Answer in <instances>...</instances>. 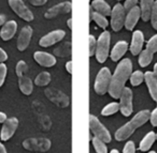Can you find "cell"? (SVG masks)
Listing matches in <instances>:
<instances>
[{"label":"cell","instance_id":"obj_7","mask_svg":"<svg viewBox=\"0 0 157 153\" xmlns=\"http://www.w3.org/2000/svg\"><path fill=\"white\" fill-rule=\"evenodd\" d=\"M9 5L14 11V13L17 16H20L22 20H26V22L33 20V12L27 8V5H25L23 0H9Z\"/></svg>","mask_w":157,"mask_h":153},{"label":"cell","instance_id":"obj_51","mask_svg":"<svg viewBox=\"0 0 157 153\" xmlns=\"http://www.w3.org/2000/svg\"><path fill=\"white\" fill-rule=\"evenodd\" d=\"M117 1H122V0H117Z\"/></svg>","mask_w":157,"mask_h":153},{"label":"cell","instance_id":"obj_41","mask_svg":"<svg viewBox=\"0 0 157 153\" xmlns=\"http://www.w3.org/2000/svg\"><path fill=\"white\" fill-rule=\"evenodd\" d=\"M30 1V3L33 5H45L46 2H48V0H29Z\"/></svg>","mask_w":157,"mask_h":153},{"label":"cell","instance_id":"obj_36","mask_svg":"<svg viewBox=\"0 0 157 153\" xmlns=\"http://www.w3.org/2000/svg\"><path fill=\"white\" fill-rule=\"evenodd\" d=\"M7 65L5 63H0V87L2 86L3 82L6 80V76H7Z\"/></svg>","mask_w":157,"mask_h":153},{"label":"cell","instance_id":"obj_22","mask_svg":"<svg viewBox=\"0 0 157 153\" xmlns=\"http://www.w3.org/2000/svg\"><path fill=\"white\" fill-rule=\"evenodd\" d=\"M154 2L155 0H141L140 11H141V18L143 22H148L150 20Z\"/></svg>","mask_w":157,"mask_h":153},{"label":"cell","instance_id":"obj_49","mask_svg":"<svg viewBox=\"0 0 157 153\" xmlns=\"http://www.w3.org/2000/svg\"><path fill=\"white\" fill-rule=\"evenodd\" d=\"M147 153H156V152H155V151H148Z\"/></svg>","mask_w":157,"mask_h":153},{"label":"cell","instance_id":"obj_47","mask_svg":"<svg viewBox=\"0 0 157 153\" xmlns=\"http://www.w3.org/2000/svg\"><path fill=\"white\" fill-rule=\"evenodd\" d=\"M153 73L155 74V76L157 77V62L154 64V71H153Z\"/></svg>","mask_w":157,"mask_h":153},{"label":"cell","instance_id":"obj_48","mask_svg":"<svg viewBox=\"0 0 157 153\" xmlns=\"http://www.w3.org/2000/svg\"><path fill=\"white\" fill-rule=\"evenodd\" d=\"M110 153H120V151L116 150V149H112V150L110 151Z\"/></svg>","mask_w":157,"mask_h":153},{"label":"cell","instance_id":"obj_15","mask_svg":"<svg viewBox=\"0 0 157 153\" xmlns=\"http://www.w3.org/2000/svg\"><path fill=\"white\" fill-rule=\"evenodd\" d=\"M140 17H141V11L139 7H135L129 12H127L126 20H125V28L129 31L133 30Z\"/></svg>","mask_w":157,"mask_h":153},{"label":"cell","instance_id":"obj_38","mask_svg":"<svg viewBox=\"0 0 157 153\" xmlns=\"http://www.w3.org/2000/svg\"><path fill=\"white\" fill-rule=\"evenodd\" d=\"M137 3H138V0H126L124 5V9L126 11V13L130 11L131 9H133L135 7H137Z\"/></svg>","mask_w":157,"mask_h":153},{"label":"cell","instance_id":"obj_40","mask_svg":"<svg viewBox=\"0 0 157 153\" xmlns=\"http://www.w3.org/2000/svg\"><path fill=\"white\" fill-rule=\"evenodd\" d=\"M8 59V55L2 48L0 47V63H3L5 61H7Z\"/></svg>","mask_w":157,"mask_h":153},{"label":"cell","instance_id":"obj_46","mask_svg":"<svg viewBox=\"0 0 157 153\" xmlns=\"http://www.w3.org/2000/svg\"><path fill=\"white\" fill-rule=\"evenodd\" d=\"M67 24H68V28H69L70 30H72V18L71 17H70L69 20H68Z\"/></svg>","mask_w":157,"mask_h":153},{"label":"cell","instance_id":"obj_11","mask_svg":"<svg viewBox=\"0 0 157 153\" xmlns=\"http://www.w3.org/2000/svg\"><path fill=\"white\" fill-rule=\"evenodd\" d=\"M71 10H72L71 2H69V1H65V2L58 3V5L50 8V9L45 12L44 16H45V18L50 20V18L56 17V16L60 15V14L69 13V12H71Z\"/></svg>","mask_w":157,"mask_h":153},{"label":"cell","instance_id":"obj_45","mask_svg":"<svg viewBox=\"0 0 157 153\" xmlns=\"http://www.w3.org/2000/svg\"><path fill=\"white\" fill-rule=\"evenodd\" d=\"M5 22H6V17L0 14V26H3V25H5Z\"/></svg>","mask_w":157,"mask_h":153},{"label":"cell","instance_id":"obj_10","mask_svg":"<svg viewBox=\"0 0 157 153\" xmlns=\"http://www.w3.org/2000/svg\"><path fill=\"white\" fill-rule=\"evenodd\" d=\"M45 95L56 105L60 106V107H66L69 104V99L66 94L63 92L58 91L57 89L48 88L45 90Z\"/></svg>","mask_w":157,"mask_h":153},{"label":"cell","instance_id":"obj_30","mask_svg":"<svg viewBox=\"0 0 157 153\" xmlns=\"http://www.w3.org/2000/svg\"><path fill=\"white\" fill-rule=\"evenodd\" d=\"M129 79H130V84L133 87H137L144 82V73H142L141 71H135L131 73Z\"/></svg>","mask_w":157,"mask_h":153},{"label":"cell","instance_id":"obj_32","mask_svg":"<svg viewBox=\"0 0 157 153\" xmlns=\"http://www.w3.org/2000/svg\"><path fill=\"white\" fill-rule=\"evenodd\" d=\"M96 47H97V40L95 37L90 35L88 37V55L90 57H93L96 54Z\"/></svg>","mask_w":157,"mask_h":153},{"label":"cell","instance_id":"obj_33","mask_svg":"<svg viewBox=\"0 0 157 153\" xmlns=\"http://www.w3.org/2000/svg\"><path fill=\"white\" fill-rule=\"evenodd\" d=\"M146 49L150 50L151 53L155 54L157 52V35H153L146 43Z\"/></svg>","mask_w":157,"mask_h":153},{"label":"cell","instance_id":"obj_4","mask_svg":"<svg viewBox=\"0 0 157 153\" xmlns=\"http://www.w3.org/2000/svg\"><path fill=\"white\" fill-rule=\"evenodd\" d=\"M90 132L94 134L95 137L99 138L102 141H105V144L107 142H110L112 139L111 134L108 131V129L102 124V123L99 121V119L97 118L94 115H90Z\"/></svg>","mask_w":157,"mask_h":153},{"label":"cell","instance_id":"obj_1","mask_svg":"<svg viewBox=\"0 0 157 153\" xmlns=\"http://www.w3.org/2000/svg\"><path fill=\"white\" fill-rule=\"evenodd\" d=\"M131 73H132L131 60L128 58L122 59V61H120V63L116 67L115 72L111 77V82H110L109 91H108L110 97L115 100L120 99L127 80L130 78Z\"/></svg>","mask_w":157,"mask_h":153},{"label":"cell","instance_id":"obj_35","mask_svg":"<svg viewBox=\"0 0 157 153\" xmlns=\"http://www.w3.org/2000/svg\"><path fill=\"white\" fill-rule=\"evenodd\" d=\"M150 20H151V23H152V27L155 30H157V0H155L154 5H153Z\"/></svg>","mask_w":157,"mask_h":153},{"label":"cell","instance_id":"obj_42","mask_svg":"<svg viewBox=\"0 0 157 153\" xmlns=\"http://www.w3.org/2000/svg\"><path fill=\"white\" fill-rule=\"evenodd\" d=\"M66 70H67V72L69 74H72V61L71 60L66 63Z\"/></svg>","mask_w":157,"mask_h":153},{"label":"cell","instance_id":"obj_26","mask_svg":"<svg viewBox=\"0 0 157 153\" xmlns=\"http://www.w3.org/2000/svg\"><path fill=\"white\" fill-rule=\"evenodd\" d=\"M153 56H154V54L151 53L150 50H147L146 48L144 50H142L139 55V59H138V62H139L140 67H147V65L152 62Z\"/></svg>","mask_w":157,"mask_h":153},{"label":"cell","instance_id":"obj_9","mask_svg":"<svg viewBox=\"0 0 157 153\" xmlns=\"http://www.w3.org/2000/svg\"><path fill=\"white\" fill-rule=\"evenodd\" d=\"M66 32L63 30H54L48 32V35H43L40 39L39 45L41 47H50V46L54 45V44L60 42L61 40L65 38Z\"/></svg>","mask_w":157,"mask_h":153},{"label":"cell","instance_id":"obj_12","mask_svg":"<svg viewBox=\"0 0 157 153\" xmlns=\"http://www.w3.org/2000/svg\"><path fill=\"white\" fill-rule=\"evenodd\" d=\"M31 37H33V28L29 26H25L21 30L20 35L17 38V49L20 52H24L28 47Z\"/></svg>","mask_w":157,"mask_h":153},{"label":"cell","instance_id":"obj_39","mask_svg":"<svg viewBox=\"0 0 157 153\" xmlns=\"http://www.w3.org/2000/svg\"><path fill=\"white\" fill-rule=\"evenodd\" d=\"M150 121L153 126H157V107L151 112L150 115Z\"/></svg>","mask_w":157,"mask_h":153},{"label":"cell","instance_id":"obj_14","mask_svg":"<svg viewBox=\"0 0 157 153\" xmlns=\"http://www.w3.org/2000/svg\"><path fill=\"white\" fill-rule=\"evenodd\" d=\"M33 59L36 62L44 67H51L56 64V58L45 52H36L33 54Z\"/></svg>","mask_w":157,"mask_h":153},{"label":"cell","instance_id":"obj_8","mask_svg":"<svg viewBox=\"0 0 157 153\" xmlns=\"http://www.w3.org/2000/svg\"><path fill=\"white\" fill-rule=\"evenodd\" d=\"M17 127H18V120L15 117L8 118L7 120L3 122L1 131H0V138H1V140H2V141L9 140L10 138L14 135V133L16 132Z\"/></svg>","mask_w":157,"mask_h":153},{"label":"cell","instance_id":"obj_50","mask_svg":"<svg viewBox=\"0 0 157 153\" xmlns=\"http://www.w3.org/2000/svg\"><path fill=\"white\" fill-rule=\"evenodd\" d=\"M156 140H157V133H156Z\"/></svg>","mask_w":157,"mask_h":153},{"label":"cell","instance_id":"obj_3","mask_svg":"<svg viewBox=\"0 0 157 153\" xmlns=\"http://www.w3.org/2000/svg\"><path fill=\"white\" fill-rule=\"evenodd\" d=\"M112 74L108 67H102L98 72L95 79V91L97 94L103 95L109 91L110 82H111Z\"/></svg>","mask_w":157,"mask_h":153},{"label":"cell","instance_id":"obj_34","mask_svg":"<svg viewBox=\"0 0 157 153\" xmlns=\"http://www.w3.org/2000/svg\"><path fill=\"white\" fill-rule=\"evenodd\" d=\"M27 69H28V67H27V64H26L25 61H18L17 64H16V67H15L16 75H17L18 77L24 76L27 72Z\"/></svg>","mask_w":157,"mask_h":153},{"label":"cell","instance_id":"obj_25","mask_svg":"<svg viewBox=\"0 0 157 153\" xmlns=\"http://www.w3.org/2000/svg\"><path fill=\"white\" fill-rule=\"evenodd\" d=\"M90 20H94V22L96 23L100 28L105 29L108 26H109V22H108L107 17L103 16V15H101V14L97 13V12H95L92 8L90 9Z\"/></svg>","mask_w":157,"mask_h":153},{"label":"cell","instance_id":"obj_20","mask_svg":"<svg viewBox=\"0 0 157 153\" xmlns=\"http://www.w3.org/2000/svg\"><path fill=\"white\" fill-rule=\"evenodd\" d=\"M90 8L94 10L95 12L101 14L103 16H110L111 15L112 9L105 0H93Z\"/></svg>","mask_w":157,"mask_h":153},{"label":"cell","instance_id":"obj_5","mask_svg":"<svg viewBox=\"0 0 157 153\" xmlns=\"http://www.w3.org/2000/svg\"><path fill=\"white\" fill-rule=\"evenodd\" d=\"M125 20H126V11L124 5L121 3H116L113 7L111 12V28L113 31L117 32L125 26Z\"/></svg>","mask_w":157,"mask_h":153},{"label":"cell","instance_id":"obj_6","mask_svg":"<svg viewBox=\"0 0 157 153\" xmlns=\"http://www.w3.org/2000/svg\"><path fill=\"white\" fill-rule=\"evenodd\" d=\"M132 91L128 87H125L120 97V111L123 116L129 117L132 114Z\"/></svg>","mask_w":157,"mask_h":153},{"label":"cell","instance_id":"obj_27","mask_svg":"<svg viewBox=\"0 0 157 153\" xmlns=\"http://www.w3.org/2000/svg\"><path fill=\"white\" fill-rule=\"evenodd\" d=\"M117 111H120V103L117 102H112V103L108 104L107 106L102 108L101 110V115L105 117L112 116V115L116 114Z\"/></svg>","mask_w":157,"mask_h":153},{"label":"cell","instance_id":"obj_23","mask_svg":"<svg viewBox=\"0 0 157 153\" xmlns=\"http://www.w3.org/2000/svg\"><path fill=\"white\" fill-rule=\"evenodd\" d=\"M155 140H156V134H155L153 131L148 132V133L142 138L141 141H140V144H139L140 151L147 152V151L151 149V147L153 146V144L155 142Z\"/></svg>","mask_w":157,"mask_h":153},{"label":"cell","instance_id":"obj_16","mask_svg":"<svg viewBox=\"0 0 157 153\" xmlns=\"http://www.w3.org/2000/svg\"><path fill=\"white\" fill-rule=\"evenodd\" d=\"M144 82L152 99L157 103V77L153 72H146L144 73Z\"/></svg>","mask_w":157,"mask_h":153},{"label":"cell","instance_id":"obj_24","mask_svg":"<svg viewBox=\"0 0 157 153\" xmlns=\"http://www.w3.org/2000/svg\"><path fill=\"white\" fill-rule=\"evenodd\" d=\"M18 86H20V89L23 92V94L30 95L31 93H33V82H31L30 78L27 77L26 75L18 77Z\"/></svg>","mask_w":157,"mask_h":153},{"label":"cell","instance_id":"obj_21","mask_svg":"<svg viewBox=\"0 0 157 153\" xmlns=\"http://www.w3.org/2000/svg\"><path fill=\"white\" fill-rule=\"evenodd\" d=\"M150 110L147 109H144V110H141L139 111L132 119H131L130 122L132 123V125L138 129V127H141L142 125H144L148 120H150Z\"/></svg>","mask_w":157,"mask_h":153},{"label":"cell","instance_id":"obj_43","mask_svg":"<svg viewBox=\"0 0 157 153\" xmlns=\"http://www.w3.org/2000/svg\"><path fill=\"white\" fill-rule=\"evenodd\" d=\"M7 115L5 114V112H1L0 111V123H3L6 120H7Z\"/></svg>","mask_w":157,"mask_h":153},{"label":"cell","instance_id":"obj_28","mask_svg":"<svg viewBox=\"0 0 157 153\" xmlns=\"http://www.w3.org/2000/svg\"><path fill=\"white\" fill-rule=\"evenodd\" d=\"M51 82V74L48 72H41L39 75L36 77L35 85L38 87H44L48 85Z\"/></svg>","mask_w":157,"mask_h":153},{"label":"cell","instance_id":"obj_2","mask_svg":"<svg viewBox=\"0 0 157 153\" xmlns=\"http://www.w3.org/2000/svg\"><path fill=\"white\" fill-rule=\"evenodd\" d=\"M110 42H111V35L109 31H103L100 37L97 40L96 47V59L99 63H105L109 57L110 53Z\"/></svg>","mask_w":157,"mask_h":153},{"label":"cell","instance_id":"obj_13","mask_svg":"<svg viewBox=\"0 0 157 153\" xmlns=\"http://www.w3.org/2000/svg\"><path fill=\"white\" fill-rule=\"evenodd\" d=\"M144 44V35L143 32L140 30H136L132 33V39L130 44V53L133 56H138L142 52V47Z\"/></svg>","mask_w":157,"mask_h":153},{"label":"cell","instance_id":"obj_44","mask_svg":"<svg viewBox=\"0 0 157 153\" xmlns=\"http://www.w3.org/2000/svg\"><path fill=\"white\" fill-rule=\"evenodd\" d=\"M0 153H7V149L1 142H0Z\"/></svg>","mask_w":157,"mask_h":153},{"label":"cell","instance_id":"obj_37","mask_svg":"<svg viewBox=\"0 0 157 153\" xmlns=\"http://www.w3.org/2000/svg\"><path fill=\"white\" fill-rule=\"evenodd\" d=\"M123 153H136V144L133 141H128L123 149Z\"/></svg>","mask_w":157,"mask_h":153},{"label":"cell","instance_id":"obj_19","mask_svg":"<svg viewBox=\"0 0 157 153\" xmlns=\"http://www.w3.org/2000/svg\"><path fill=\"white\" fill-rule=\"evenodd\" d=\"M127 50H128V43L126 41H118L113 46V49L111 50V54H110L112 61L114 62L120 61L122 57L127 53Z\"/></svg>","mask_w":157,"mask_h":153},{"label":"cell","instance_id":"obj_18","mask_svg":"<svg viewBox=\"0 0 157 153\" xmlns=\"http://www.w3.org/2000/svg\"><path fill=\"white\" fill-rule=\"evenodd\" d=\"M136 129H136L132 125V123L129 121V122L125 123L123 126H121L120 129L115 132V135H114L115 136V139L117 140V141H124V140H126L127 138H129L135 133Z\"/></svg>","mask_w":157,"mask_h":153},{"label":"cell","instance_id":"obj_17","mask_svg":"<svg viewBox=\"0 0 157 153\" xmlns=\"http://www.w3.org/2000/svg\"><path fill=\"white\" fill-rule=\"evenodd\" d=\"M17 30V24L15 20H9V22L5 23V25L1 28L0 31V38L3 41H9L14 37V35L16 33Z\"/></svg>","mask_w":157,"mask_h":153},{"label":"cell","instance_id":"obj_29","mask_svg":"<svg viewBox=\"0 0 157 153\" xmlns=\"http://www.w3.org/2000/svg\"><path fill=\"white\" fill-rule=\"evenodd\" d=\"M92 142H93V146H94V149L96 150L97 153H108V148L105 141H102L101 139H99V138L94 136L92 139Z\"/></svg>","mask_w":157,"mask_h":153},{"label":"cell","instance_id":"obj_31","mask_svg":"<svg viewBox=\"0 0 157 153\" xmlns=\"http://www.w3.org/2000/svg\"><path fill=\"white\" fill-rule=\"evenodd\" d=\"M55 54L59 57H65V56H69L71 54V43L67 42V43L63 44L61 46L57 47L55 49Z\"/></svg>","mask_w":157,"mask_h":153}]
</instances>
